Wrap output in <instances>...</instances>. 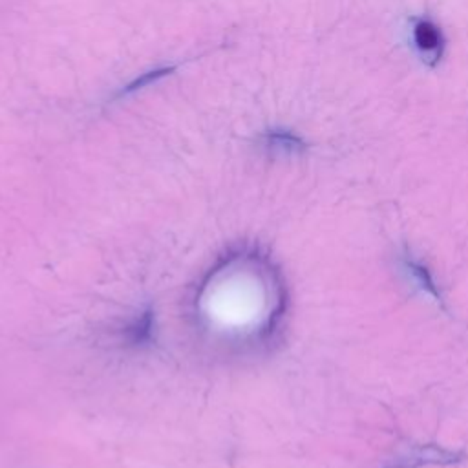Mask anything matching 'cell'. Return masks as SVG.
<instances>
[{"label": "cell", "instance_id": "1", "mask_svg": "<svg viewBox=\"0 0 468 468\" xmlns=\"http://www.w3.org/2000/svg\"><path fill=\"white\" fill-rule=\"evenodd\" d=\"M413 40L424 55H430L433 58L441 57L442 48H444V37H442L441 27L437 24H433L431 20L422 18V20L415 22Z\"/></svg>", "mask_w": 468, "mask_h": 468}, {"label": "cell", "instance_id": "2", "mask_svg": "<svg viewBox=\"0 0 468 468\" xmlns=\"http://www.w3.org/2000/svg\"><path fill=\"white\" fill-rule=\"evenodd\" d=\"M263 146L274 154H296L305 148L303 141L287 130H271L263 135Z\"/></svg>", "mask_w": 468, "mask_h": 468}, {"label": "cell", "instance_id": "3", "mask_svg": "<svg viewBox=\"0 0 468 468\" xmlns=\"http://www.w3.org/2000/svg\"><path fill=\"white\" fill-rule=\"evenodd\" d=\"M172 71H174V68H159V69L146 71V73H143L141 77L133 79L128 86H124V88L117 93V97L130 95V93H133V91H137V90H141V88H144V86H148V84H152V82H155V80L163 79L165 75H168V73H172Z\"/></svg>", "mask_w": 468, "mask_h": 468}]
</instances>
